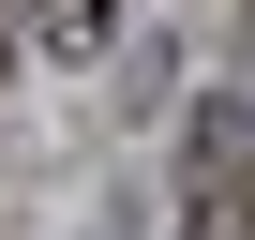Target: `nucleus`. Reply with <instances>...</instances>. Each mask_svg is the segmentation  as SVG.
I'll return each instance as SVG.
<instances>
[{"mask_svg":"<svg viewBox=\"0 0 255 240\" xmlns=\"http://www.w3.org/2000/svg\"><path fill=\"white\" fill-rule=\"evenodd\" d=\"M240 240H255V225H240Z\"/></svg>","mask_w":255,"mask_h":240,"instance_id":"obj_1","label":"nucleus"}]
</instances>
